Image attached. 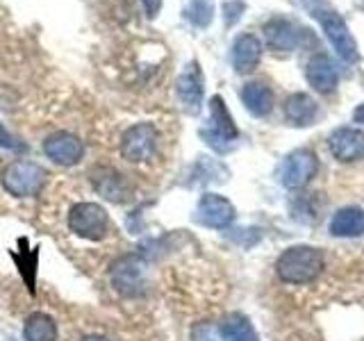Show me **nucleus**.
Segmentation results:
<instances>
[{
    "label": "nucleus",
    "instance_id": "nucleus-1",
    "mask_svg": "<svg viewBox=\"0 0 364 341\" xmlns=\"http://www.w3.org/2000/svg\"><path fill=\"white\" fill-rule=\"evenodd\" d=\"M303 7L310 11V16L321 26L326 39L330 45L337 50V55L344 60L346 64H353L360 60V50H358V41L350 34V28L346 26V21L341 18L337 9H333L323 0H301Z\"/></svg>",
    "mask_w": 364,
    "mask_h": 341
},
{
    "label": "nucleus",
    "instance_id": "nucleus-2",
    "mask_svg": "<svg viewBox=\"0 0 364 341\" xmlns=\"http://www.w3.org/2000/svg\"><path fill=\"white\" fill-rule=\"evenodd\" d=\"M323 253L314 246H291L278 257L276 273L287 284H307L323 271Z\"/></svg>",
    "mask_w": 364,
    "mask_h": 341
},
{
    "label": "nucleus",
    "instance_id": "nucleus-3",
    "mask_svg": "<svg viewBox=\"0 0 364 341\" xmlns=\"http://www.w3.org/2000/svg\"><path fill=\"white\" fill-rule=\"evenodd\" d=\"M46 185V170L30 162V159H18L11 162L3 173V187L16 198L37 196Z\"/></svg>",
    "mask_w": 364,
    "mask_h": 341
},
{
    "label": "nucleus",
    "instance_id": "nucleus-4",
    "mask_svg": "<svg viewBox=\"0 0 364 341\" xmlns=\"http://www.w3.org/2000/svg\"><path fill=\"white\" fill-rule=\"evenodd\" d=\"M107 227L109 216L96 202H77L68 212V230L89 242H100L107 234Z\"/></svg>",
    "mask_w": 364,
    "mask_h": 341
},
{
    "label": "nucleus",
    "instance_id": "nucleus-5",
    "mask_svg": "<svg viewBox=\"0 0 364 341\" xmlns=\"http://www.w3.org/2000/svg\"><path fill=\"white\" fill-rule=\"evenodd\" d=\"M203 139L208 141L216 151H228L232 146V141L239 136L237 125L228 112L225 102L221 96H214L210 102V128L203 130Z\"/></svg>",
    "mask_w": 364,
    "mask_h": 341
},
{
    "label": "nucleus",
    "instance_id": "nucleus-6",
    "mask_svg": "<svg viewBox=\"0 0 364 341\" xmlns=\"http://www.w3.org/2000/svg\"><path fill=\"white\" fill-rule=\"evenodd\" d=\"M157 128L153 123H136L121 136V155L132 164L151 159L157 151Z\"/></svg>",
    "mask_w": 364,
    "mask_h": 341
},
{
    "label": "nucleus",
    "instance_id": "nucleus-7",
    "mask_svg": "<svg viewBox=\"0 0 364 341\" xmlns=\"http://www.w3.org/2000/svg\"><path fill=\"white\" fill-rule=\"evenodd\" d=\"M318 170V159L312 151L301 148L287 155V159L282 162L280 168V180L287 189H303Z\"/></svg>",
    "mask_w": 364,
    "mask_h": 341
},
{
    "label": "nucleus",
    "instance_id": "nucleus-8",
    "mask_svg": "<svg viewBox=\"0 0 364 341\" xmlns=\"http://www.w3.org/2000/svg\"><path fill=\"white\" fill-rule=\"evenodd\" d=\"M109 282L121 296H136L144 287V259L139 255H123L112 264Z\"/></svg>",
    "mask_w": 364,
    "mask_h": 341
},
{
    "label": "nucleus",
    "instance_id": "nucleus-9",
    "mask_svg": "<svg viewBox=\"0 0 364 341\" xmlns=\"http://www.w3.org/2000/svg\"><path fill=\"white\" fill-rule=\"evenodd\" d=\"M305 37H307V30L289 18L276 16L264 23V39L271 50L291 53L305 41Z\"/></svg>",
    "mask_w": 364,
    "mask_h": 341
},
{
    "label": "nucleus",
    "instance_id": "nucleus-10",
    "mask_svg": "<svg viewBox=\"0 0 364 341\" xmlns=\"http://www.w3.org/2000/svg\"><path fill=\"white\" fill-rule=\"evenodd\" d=\"M196 221L205 227L221 230V227H228L235 221V207L230 200L219 196V193H205L196 207Z\"/></svg>",
    "mask_w": 364,
    "mask_h": 341
},
{
    "label": "nucleus",
    "instance_id": "nucleus-11",
    "mask_svg": "<svg viewBox=\"0 0 364 341\" xmlns=\"http://www.w3.org/2000/svg\"><path fill=\"white\" fill-rule=\"evenodd\" d=\"M43 153L60 166H75L85 155V144L71 132H55L43 141Z\"/></svg>",
    "mask_w": 364,
    "mask_h": 341
},
{
    "label": "nucleus",
    "instance_id": "nucleus-12",
    "mask_svg": "<svg viewBox=\"0 0 364 341\" xmlns=\"http://www.w3.org/2000/svg\"><path fill=\"white\" fill-rule=\"evenodd\" d=\"M328 148L337 162H358L364 157V132L355 128H337L328 136Z\"/></svg>",
    "mask_w": 364,
    "mask_h": 341
},
{
    "label": "nucleus",
    "instance_id": "nucleus-13",
    "mask_svg": "<svg viewBox=\"0 0 364 341\" xmlns=\"http://www.w3.org/2000/svg\"><path fill=\"white\" fill-rule=\"evenodd\" d=\"M203 71L198 62H189L178 77V96L189 114H198L203 105Z\"/></svg>",
    "mask_w": 364,
    "mask_h": 341
},
{
    "label": "nucleus",
    "instance_id": "nucleus-14",
    "mask_svg": "<svg viewBox=\"0 0 364 341\" xmlns=\"http://www.w3.org/2000/svg\"><path fill=\"white\" fill-rule=\"evenodd\" d=\"M305 77H307V82H310V87L318 91V94H333L339 85V68L328 55L318 53L307 62Z\"/></svg>",
    "mask_w": 364,
    "mask_h": 341
},
{
    "label": "nucleus",
    "instance_id": "nucleus-15",
    "mask_svg": "<svg viewBox=\"0 0 364 341\" xmlns=\"http://www.w3.org/2000/svg\"><path fill=\"white\" fill-rule=\"evenodd\" d=\"M91 185L94 189L100 193L102 198H107L109 202H128L130 196H132V189L128 185V180H125L119 170H114L109 166L105 168H96L94 173H91Z\"/></svg>",
    "mask_w": 364,
    "mask_h": 341
},
{
    "label": "nucleus",
    "instance_id": "nucleus-16",
    "mask_svg": "<svg viewBox=\"0 0 364 341\" xmlns=\"http://www.w3.org/2000/svg\"><path fill=\"white\" fill-rule=\"evenodd\" d=\"M262 60V41L255 34H242L232 43V66L237 73H250Z\"/></svg>",
    "mask_w": 364,
    "mask_h": 341
},
{
    "label": "nucleus",
    "instance_id": "nucleus-17",
    "mask_svg": "<svg viewBox=\"0 0 364 341\" xmlns=\"http://www.w3.org/2000/svg\"><path fill=\"white\" fill-rule=\"evenodd\" d=\"M318 117V105L316 100L307 94H291L284 100V119L294 128H307L312 125Z\"/></svg>",
    "mask_w": 364,
    "mask_h": 341
},
{
    "label": "nucleus",
    "instance_id": "nucleus-18",
    "mask_svg": "<svg viewBox=\"0 0 364 341\" xmlns=\"http://www.w3.org/2000/svg\"><path fill=\"white\" fill-rule=\"evenodd\" d=\"M242 100H244L246 109L257 119L267 117V114H271V109H273V91L264 82H248L242 89Z\"/></svg>",
    "mask_w": 364,
    "mask_h": 341
},
{
    "label": "nucleus",
    "instance_id": "nucleus-19",
    "mask_svg": "<svg viewBox=\"0 0 364 341\" xmlns=\"http://www.w3.org/2000/svg\"><path fill=\"white\" fill-rule=\"evenodd\" d=\"M330 232L335 237H360L364 234V210L360 207H341L333 221H330Z\"/></svg>",
    "mask_w": 364,
    "mask_h": 341
},
{
    "label": "nucleus",
    "instance_id": "nucleus-20",
    "mask_svg": "<svg viewBox=\"0 0 364 341\" xmlns=\"http://www.w3.org/2000/svg\"><path fill=\"white\" fill-rule=\"evenodd\" d=\"M219 332L223 341H259L253 323L244 314H228L219 325Z\"/></svg>",
    "mask_w": 364,
    "mask_h": 341
},
{
    "label": "nucleus",
    "instance_id": "nucleus-21",
    "mask_svg": "<svg viewBox=\"0 0 364 341\" xmlns=\"http://www.w3.org/2000/svg\"><path fill=\"white\" fill-rule=\"evenodd\" d=\"M23 337H26V341H55L57 339V323L48 314L34 312L28 316Z\"/></svg>",
    "mask_w": 364,
    "mask_h": 341
},
{
    "label": "nucleus",
    "instance_id": "nucleus-22",
    "mask_svg": "<svg viewBox=\"0 0 364 341\" xmlns=\"http://www.w3.org/2000/svg\"><path fill=\"white\" fill-rule=\"evenodd\" d=\"M212 14H214V7H212L210 0H193L191 7H189V21L198 28L210 26Z\"/></svg>",
    "mask_w": 364,
    "mask_h": 341
},
{
    "label": "nucleus",
    "instance_id": "nucleus-23",
    "mask_svg": "<svg viewBox=\"0 0 364 341\" xmlns=\"http://www.w3.org/2000/svg\"><path fill=\"white\" fill-rule=\"evenodd\" d=\"M0 146L7 148V151H16V153L26 151V144H21L16 136L5 128L3 123H0Z\"/></svg>",
    "mask_w": 364,
    "mask_h": 341
},
{
    "label": "nucleus",
    "instance_id": "nucleus-24",
    "mask_svg": "<svg viewBox=\"0 0 364 341\" xmlns=\"http://www.w3.org/2000/svg\"><path fill=\"white\" fill-rule=\"evenodd\" d=\"M223 11H225V26H235V23L242 18L244 3L242 0H230V3L223 5Z\"/></svg>",
    "mask_w": 364,
    "mask_h": 341
},
{
    "label": "nucleus",
    "instance_id": "nucleus-25",
    "mask_svg": "<svg viewBox=\"0 0 364 341\" xmlns=\"http://www.w3.org/2000/svg\"><path fill=\"white\" fill-rule=\"evenodd\" d=\"M141 3L148 18H155L159 14V9H162V0H141Z\"/></svg>",
    "mask_w": 364,
    "mask_h": 341
},
{
    "label": "nucleus",
    "instance_id": "nucleus-26",
    "mask_svg": "<svg viewBox=\"0 0 364 341\" xmlns=\"http://www.w3.org/2000/svg\"><path fill=\"white\" fill-rule=\"evenodd\" d=\"M353 121H355V123H364V105H358V109L353 112Z\"/></svg>",
    "mask_w": 364,
    "mask_h": 341
},
{
    "label": "nucleus",
    "instance_id": "nucleus-27",
    "mask_svg": "<svg viewBox=\"0 0 364 341\" xmlns=\"http://www.w3.org/2000/svg\"><path fill=\"white\" fill-rule=\"evenodd\" d=\"M82 341H109V339H105V337H87Z\"/></svg>",
    "mask_w": 364,
    "mask_h": 341
}]
</instances>
